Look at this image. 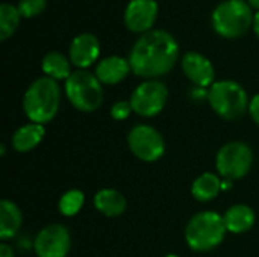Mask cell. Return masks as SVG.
<instances>
[{
    "label": "cell",
    "mask_w": 259,
    "mask_h": 257,
    "mask_svg": "<svg viewBox=\"0 0 259 257\" xmlns=\"http://www.w3.org/2000/svg\"><path fill=\"white\" fill-rule=\"evenodd\" d=\"M65 95L80 112L91 114L103 103V88L96 74L87 70H76L65 80Z\"/></svg>",
    "instance_id": "obj_6"
},
{
    "label": "cell",
    "mask_w": 259,
    "mask_h": 257,
    "mask_svg": "<svg viewBox=\"0 0 259 257\" xmlns=\"http://www.w3.org/2000/svg\"><path fill=\"white\" fill-rule=\"evenodd\" d=\"M44 135H46V129L42 124L29 123V124L18 127L14 132L11 138V145L18 153H27L41 144Z\"/></svg>",
    "instance_id": "obj_16"
},
{
    "label": "cell",
    "mask_w": 259,
    "mask_h": 257,
    "mask_svg": "<svg viewBox=\"0 0 259 257\" xmlns=\"http://www.w3.org/2000/svg\"><path fill=\"white\" fill-rule=\"evenodd\" d=\"M83 203H85L83 192L80 189H70L59 198L58 208L64 217H74L80 212Z\"/></svg>",
    "instance_id": "obj_22"
},
{
    "label": "cell",
    "mask_w": 259,
    "mask_h": 257,
    "mask_svg": "<svg viewBox=\"0 0 259 257\" xmlns=\"http://www.w3.org/2000/svg\"><path fill=\"white\" fill-rule=\"evenodd\" d=\"M229 188H232V182L231 180H223L222 182V191H226Z\"/></svg>",
    "instance_id": "obj_28"
},
{
    "label": "cell",
    "mask_w": 259,
    "mask_h": 257,
    "mask_svg": "<svg viewBox=\"0 0 259 257\" xmlns=\"http://www.w3.org/2000/svg\"><path fill=\"white\" fill-rule=\"evenodd\" d=\"M253 165L252 148L241 141L225 144L215 156V170L225 180H240L249 174Z\"/></svg>",
    "instance_id": "obj_7"
},
{
    "label": "cell",
    "mask_w": 259,
    "mask_h": 257,
    "mask_svg": "<svg viewBox=\"0 0 259 257\" xmlns=\"http://www.w3.org/2000/svg\"><path fill=\"white\" fill-rule=\"evenodd\" d=\"M41 68L44 74L53 80H67L71 71V61L67 59L59 52H49L44 55L41 61Z\"/></svg>",
    "instance_id": "obj_20"
},
{
    "label": "cell",
    "mask_w": 259,
    "mask_h": 257,
    "mask_svg": "<svg viewBox=\"0 0 259 257\" xmlns=\"http://www.w3.org/2000/svg\"><path fill=\"white\" fill-rule=\"evenodd\" d=\"M21 14L17 6H12L9 3L0 5V39H8L15 29L18 27Z\"/></svg>",
    "instance_id": "obj_21"
},
{
    "label": "cell",
    "mask_w": 259,
    "mask_h": 257,
    "mask_svg": "<svg viewBox=\"0 0 259 257\" xmlns=\"http://www.w3.org/2000/svg\"><path fill=\"white\" fill-rule=\"evenodd\" d=\"M33 248L38 257H65L71 250V236L65 226L50 224L39 230Z\"/></svg>",
    "instance_id": "obj_10"
},
{
    "label": "cell",
    "mask_w": 259,
    "mask_h": 257,
    "mask_svg": "<svg viewBox=\"0 0 259 257\" xmlns=\"http://www.w3.org/2000/svg\"><path fill=\"white\" fill-rule=\"evenodd\" d=\"M206 98L212 111L223 120L234 121L249 112L250 100L247 92L234 80L214 82L206 92Z\"/></svg>",
    "instance_id": "obj_4"
},
{
    "label": "cell",
    "mask_w": 259,
    "mask_h": 257,
    "mask_svg": "<svg viewBox=\"0 0 259 257\" xmlns=\"http://www.w3.org/2000/svg\"><path fill=\"white\" fill-rule=\"evenodd\" d=\"M132 112H134L132 105H131V101H126V100H120V101L114 103L111 108V117L117 121L127 120Z\"/></svg>",
    "instance_id": "obj_24"
},
{
    "label": "cell",
    "mask_w": 259,
    "mask_h": 257,
    "mask_svg": "<svg viewBox=\"0 0 259 257\" xmlns=\"http://www.w3.org/2000/svg\"><path fill=\"white\" fill-rule=\"evenodd\" d=\"M253 29H255V33L259 38V12L255 14V18H253Z\"/></svg>",
    "instance_id": "obj_27"
},
{
    "label": "cell",
    "mask_w": 259,
    "mask_h": 257,
    "mask_svg": "<svg viewBox=\"0 0 259 257\" xmlns=\"http://www.w3.org/2000/svg\"><path fill=\"white\" fill-rule=\"evenodd\" d=\"M249 5L252 6V9L255 8V9L259 12V0H249Z\"/></svg>",
    "instance_id": "obj_29"
},
{
    "label": "cell",
    "mask_w": 259,
    "mask_h": 257,
    "mask_svg": "<svg viewBox=\"0 0 259 257\" xmlns=\"http://www.w3.org/2000/svg\"><path fill=\"white\" fill-rule=\"evenodd\" d=\"M184 74L199 88H206L214 83L215 70L208 58L197 52H188L182 58Z\"/></svg>",
    "instance_id": "obj_12"
},
{
    "label": "cell",
    "mask_w": 259,
    "mask_h": 257,
    "mask_svg": "<svg viewBox=\"0 0 259 257\" xmlns=\"http://www.w3.org/2000/svg\"><path fill=\"white\" fill-rule=\"evenodd\" d=\"M178 59V41L162 29L143 33L129 55V64L134 74L147 80L165 76L175 67Z\"/></svg>",
    "instance_id": "obj_1"
},
{
    "label": "cell",
    "mask_w": 259,
    "mask_h": 257,
    "mask_svg": "<svg viewBox=\"0 0 259 257\" xmlns=\"http://www.w3.org/2000/svg\"><path fill=\"white\" fill-rule=\"evenodd\" d=\"M249 115L255 121V124L259 126V94L253 95L249 103Z\"/></svg>",
    "instance_id": "obj_25"
},
{
    "label": "cell",
    "mask_w": 259,
    "mask_h": 257,
    "mask_svg": "<svg viewBox=\"0 0 259 257\" xmlns=\"http://www.w3.org/2000/svg\"><path fill=\"white\" fill-rule=\"evenodd\" d=\"M223 220L228 232L234 235H240L249 232L255 226L256 215L253 209L247 204H234L225 212Z\"/></svg>",
    "instance_id": "obj_17"
},
{
    "label": "cell",
    "mask_w": 259,
    "mask_h": 257,
    "mask_svg": "<svg viewBox=\"0 0 259 257\" xmlns=\"http://www.w3.org/2000/svg\"><path fill=\"white\" fill-rule=\"evenodd\" d=\"M222 179L215 173H203L200 174L191 185V195L200 201L208 203L219 197L222 192Z\"/></svg>",
    "instance_id": "obj_19"
},
{
    "label": "cell",
    "mask_w": 259,
    "mask_h": 257,
    "mask_svg": "<svg viewBox=\"0 0 259 257\" xmlns=\"http://www.w3.org/2000/svg\"><path fill=\"white\" fill-rule=\"evenodd\" d=\"M158 15V3L155 0H131L124 11V24L134 33H146L152 30Z\"/></svg>",
    "instance_id": "obj_11"
},
{
    "label": "cell",
    "mask_w": 259,
    "mask_h": 257,
    "mask_svg": "<svg viewBox=\"0 0 259 257\" xmlns=\"http://www.w3.org/2000/svg\"><path fill=\"white\" fill-rule=\"evenodd\" d=\"M168 89L156 79L144 80L140 83L131 95V105L137 115L144 118H152L162 112L167 105Z\"/></svg>",
    "instance_id": "obj_9"
},
{
    "label": "cell",
    "mask_w": 259,
    "mask_h": 257,
    "mask_svg": "<svg viewBox=\"0 0 259 257\" xmlns=\"http://www.w3.org/2000/svg\"><path fill=\"white\" fill-rule=\"evenodd\" d=\"M93 203H94V208L108 218L120 217L121 214H124L127 208V201L124 195L120 191L112 189V188H105V189L97 191L94 194Z\"/></svg>",
    "instance_id": "obj_15"
},
{
    "label": "cell",
    "mask_w": 259,
    "mask_h": 257,
    "mask_svg": "<svg viewBox=\"0 0 259 257\" xmlns=\"http://www.w3.org/2000/svg\"><path fill=\"white\" fill-rule=\"evenodd\" d=\"M164 257H181V256H178V254H175V253H170V254H167V256H164Z\"/></svg>",
    "instance_id": "obj_30"
},
{
    "label": "cell",
    "mask_w": 259,
    "mask_h": 257,
    "mask_svg": "<svg viewBox=\"0 0 259 257\" xmlns=\"http://www.w3.org/2000/svg\"><path fill=\"white\" fill-rule=\"evenodd\" d=\"M252 6L244 0H226L212 12V27L223 38H240L253 24Z\"/></svg>",
    "instance_id": "obj_5"
},
{
    "label": "cell",
    "mask_w": 259,
    "mask_h": 257,
    "mask_svg": "<svg viewBox=\"0 0 259 257\" xmlns=\"http://www.w3.org/2000/svg\"><path fill=\"white\" fill-rule=\"evenodd\" d=\"M61 105V88L56 80L44 76L30 83L23 97V111L30 123H50Z\"/></svg>",
    "instance_id": "obj_2"
},
{
    "label": "cell",
    "mask_w": 259,
    "mask_h": 257,
    "mask_svg": "<svg viewBox=\"0 0 259 257\" xmlns=\"http://www.w3.org/2000/svg\"><path fill=\"white\" fill-rule=\"evenodd\" d=\"M23 224V214L20 208L11 200L0 201V239L5 242L12 239Z\"/></svg>",
    "instance_id": "obj_18"
},
{
    "label": "cell",
    "mask_w": 259,
    "mask_h": 257,
    "mask_svg": "<svg viewBox=\"0 0 259 257\" xmlns=\"http://www.w3.org/2000/svg\"><path fill=\"white\" fill-rule=\"evenodd\" d=\"M127 147L141 162H158L165 153V141L158 129L149 124H137L127 133Z\"/></svg>",
    "instance_id": "obj_8"
},
{
    "label": "cell",
    "mask_w": 259,
    "mask_h": 257,
    "mask_svg": "<svg viewBox=\"0 0 259 257\" xmlns=\"http://www.w3.org/2000/svg\"><path fill=\"white\" fill-rule=\"evenodd\" d=\"M0 257H14V248L9 244L2 242L0 244Z\"/></svg>",
    "instance_id": "obj_26"
},
{
    "label": "cell",
    "mask_w": 259,
    "mask_h": 257,
    "mask_svg": "<svg viewBox=\"0 0 259 257\" xmlns=\"http://www.w3.org/2000/svg\"><path fill=\"white\" fill-rule=\"evenodd\" d=\"M132 71L129 59L120 56H109L102 59L96 67V76L102 85H117L127 77Z\"/></svg>",
    "instance_id": "obj_14"
},
{
    "label": "cell",
    "mask_w": 259,
    "mask_h": 257,
    "mask_svg": "<svg viewBox=\"0 0 259 257\" xmlns=\"http://www.w3.org/2000/svg\"><path fill=\"white\" fill-rule=\"evenodd\" d=\"M100 55V44L96 35L93 33H80L77 35L70 45L68 56L74 67L79 70H85L91 67Z\"/></svg>",
    "instance_id": "obj_13"
},
{
    "label": "cell",
    "mask_w": 259,
    "mask_h": 257,
    "mask_svg": "<svg viewBox=\"0 0 259 257\" xmlns=\"http://www.w3.org/2000/svg\"><path fill=\"white\" fill-rule=\"evenodd\" d=\"M46 5H47V0H20L17 8L21 17L32 18V17L39 15L46 9Z\"/></svg>",
    "instance_id": "obj_23"
},
{
    "label": "cell",
    "mask_w": 259,
    "mask_h": 257,
    "mask_svg": "<svg viewBox=\"0 0 259 257\" xmlns=\"http://www.w3.org/2000/svg\"><path fill=\"white\" fill-rule=\"evenodd\" d=\"M228 229L225 226L223 215L214 211H203L191 217L185 227V242L190 250L196 253H205L217 248L225 236Z\"/></svg>",
    "instance_id": "obj_3"
}]
</instances>
